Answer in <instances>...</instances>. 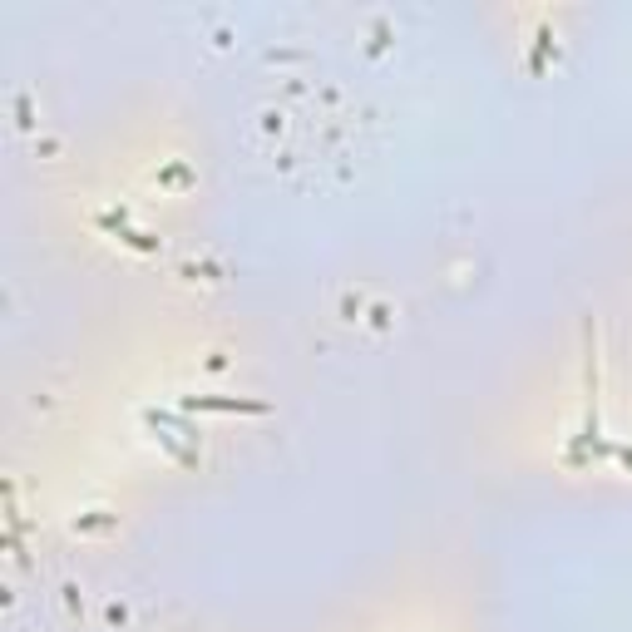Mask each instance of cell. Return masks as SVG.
<instances>
[{
    "label": "cell",
    "mask_w": 632,
    "mask_h": 632,
    "mask_svg": "<svg viewBox=\"0 0 632 632\" xmlns=\"http://www.w3.org/2000/svg\"><path fill=\"white\" fill-rule=\"evenodd\" d=\"M193 410H227V416H233V410H248V416H262V400H208V395H198L193 400Z\"/></svg>",
    "instance_id": "6da1fadb"
}]
</instances>
